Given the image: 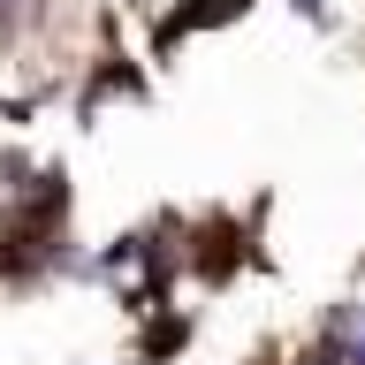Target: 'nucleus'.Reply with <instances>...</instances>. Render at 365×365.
Returning a JSON list of instances; mask_svg holds the SVG:
<instances>
[{
  "instance_id": "1",
  "label": "nucleus",
  "mask_w": 365,
  "mask_h": 365,
  "mask_svg": "<svg viewBox=\"0 0 365 365\" xmlns=\"http://www.w3.org/2000/svg\"><path fill=\"white\" fill-rule=\"evenodd\" d=\"M244 8H251V0H190L168 31H205V23H228V16H244Z\"/></svg>"
},
{
  "instance_id": "2",
  "label": "nucleus",
  "mask_w": 365,
  "mask_h": 365,
  "mask_svg": "<svg viewBox=\"0 0 365 365\" xmlns=\"http://www.w3.org/2000/svg\"><path fill=\"white\" fill-rule=\"evenodd\" d=\"M297 16H327V0H297Z\"/></svg>"
}]
</instances>
